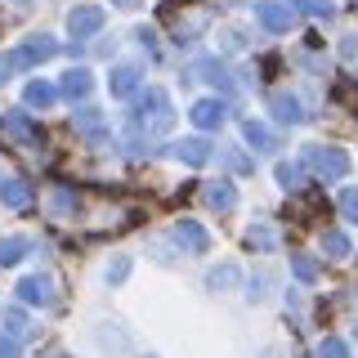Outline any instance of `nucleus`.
<instances>
[{"instance_id": "obj_5", "label": "nucleus", "mask_w": 358, "mask_h": 358, "mask_svg": "<svg viewBox=\"0 0 358 358\" xmlns=\"http://www.w3.org/2000/svg\"><path fill=\"white\" fill-rule=\"evenodd\" d=\"M201 197H206L210 210H233L238 206V188H233L229 179H210V184L201 188Z\"/></svg>"}, {"instance_id": "obj_17", "label": "nucleus", "mask_w": 358, "mask_h": 358, "mask_svg": "<svg viewBox=\"0 0 358 358\" xmlns=\"http://www.w3.org/2000/svg\"><path fill=\"white\" fill-rule=\"evenodd\" d=\"M273 117H278V121H287V126H296L305 112H300V103H296L291 94H273Z\"/></svg>"}, {"instance_id": "obj_22", "label": "nucleus", "mask_w": 358, "mask_h": 358, "mask_svg": "<svg viewBox=\"0 0 358 358\" xmlns=\"http://www.w3.org/2000/svg\"><path fill=\"white\" fill-rule=\"evenodd\" d=\"M336 206L345 210V220H350V224H358V188H345V193L336 197Z\"/></svg>"}, {"instance_id": "obj_32", "label": "nucleus", "mask_w": 358, "mask_h": 358, "mask_svg": "<svg viewBox=\"0 0 358 358\" xmlns=\"http://www.w3.org/2000/svg\"><path fill=\"white\" fill-rule=\"evenodd\" d=\"M117 5H121V9H134V5H139V0H117Z\"/></svg>"}, {"instance_id": "obj_31", "label": "nucleus", "mask_w": 358, "mask_h": 358, "mask_svg": "<svg viewBox=\"0 0 358 358\" xmlns=\"http://www.w3.org/2000/svg\"><path fill=\"white\" fill-rule=\"evenodd\" d=\"M9 67H14V63H9V59H0V81H9Z\"/></svg>"}, {"instance_id": "obj_29", "label": "nucleus", "mask_w": 358, "mask_h": 358, "mask_svg": "<svg viewBox=\"0 0 358 358\" xmlns=\"http://www.w3.org/2000/svg\"><path fill=\"white\" fill-rule=\"evenodd\" d=\"M246 242H255V246H268V242H273V233H268V229H251V238H246Z\"/></svg>"}, {"instance_id": "obj_11", "label": "nucleus", "mask_w": 358, "mask_h": 358, "mask_svg": "<svg viewBox=\"0 0 358 358\" xmlns=\"http://www.w3.org/2000/svg\"><path fill=\"white\" fill-rule=\"evenodd\" d=\"M0 201L14 206V210H22L31 201V184H27V179H0Z\"/></svg>"}, {"instance_id": "obj_13", "label": "nucleus", "mask_w": 358, "mask_h": 358, "mask_svg": "<svg viewBox=\"0 0 358 358\" xmlns=\"http://www.w3.org/2000/svg\"><path fill=\"white\" fill-rule=\"evenodd\" d=\"M260 22L273 31H287L291 27V5H278V0H260Z\"/></svg>"}, {"instance_id": "obj_30", "label": "nucleus", "mask_w": 358, "mask_h": 358, "mask_svg": "<svg viewBox=\"0 0 358 358\" xmlns=\"http://www.w3.org/2000/svg\"><path fill=\"white\" fill-rule=\"evenodd\" d=\"M0 358H18V345L9 336H0Z\"/></svg>"}, {"instance_id": "obj_20", "label": "nucleus", "mask_w": 358, "mask_h": 358, "mask_svg": "<svg viewBox=\"0 0 358 358\" xmlns=\"http://www.w3.org/2000/svg\"><path fill=\"white\" fill-rule=\"evenodd\" d=\"M27 103H31V108H50V103H54V85H50V81H31V85H27Z\"/></svg>"}, {"instance_id": "obj_16", "label": "nucleus", "mask_w": 358, "mask_h": 358, "mask_svg": "<svg viewBox=\"0 0 358 358\" xmlns=\"http://www.w3.org/2000/svg\"><path fill=\"white\" fill-rule=\"evenodd\" d=\"M50 210H54V215H76V210H81V197H76L72 188H54Z\"/></svg>"}, {"instance_id": "obj_25", "label": "nucleus", "mask_w": 358, "mask_h": 358, "mask_svg": "<svg viewBox=\"0 0 358 358\" xmlns=\"http://www.w3.org/2000/svg\"><path fill=\"white\" fill-rule=\"evenodd\" d=\"M126 273H130V260H126V255H117V260L108 264V282H121Z\"/></svg>"}, {"instance_id": "obj_23", "label": "nucleus", "mask_w": 358, "mask_h": 358, "mask_svg": "<svg viewBox=\"0 0 358 358\" xmlns=\"http://www.w3.org/2000/svg\"><path fill=\"white\" fill-rule=\"evenodd\" d=\"M318 358H350V345H345V341H322Z\"/></svg>"}, {"instance_id": "obj_9", "label": "nucleus", "mask_w": 358, "mask_h": 358, "mask_svg": "<svg viewBox=\"0 0 358 358\" xmlns=\"http://www.w3.org/2000/svg\"><path fill=\"white\" fill-rule=\"evenodd\" d=\"M18 296L27 300V305H50V300H54V291H50V278H41V273L22 278V282H18Z\"/></svg>"}, {"instance_id": "obj_18", "label": "nucleus", "mask_w": 358, "mask_h": 358, "mask_svg": "<svg viewBox=\"0 0 358 358\" xmlns=\"http://www.w3.org/2000/svg\"><path fill=\"white\" fill-rule=\"evenodd\" d=\"M27 238H0V264H18L22 255H27Z\"/></svg>"}, {"instance_id": "obj_24", "label": "nucleus", "mask_w": 358, "mask_h": 358, "mask_svg": "<svg viewBox=\"0 0 358 358\" xmlns=\"http://www.w3.org/2000/svg\"><path fill=\"white\" fill-rule=\"evenodd\" d=\"M291 264H296V278H305V282H313V278H318V264H313L309 255H296Z\"/></svg>"}, {"instance_id": "obj_2", "label": "nucleus", "mask_w": 358, "mask_h": 358, "mask_svg": "<svg viewBox=\"0 0 358 358\" xmlns=\"http://www.w3.org/2000/svg\"><path fill=\"white\" fill-rule=\"evenodd\" d=\"M54 50H59V45H54L50 36H36V41H27V45H22V50H14V54H9V63H14V67L45 63V59H54Z\"/></svg>"}, {"instance_id": "obj_19", "label": "nucleus", "mask_w": 358, "mask_h": 358, "mask_svg": "<svg viewBox=\"0 0 358 358\" xmlns=\"http://www.w3.org/2000/svg\"><path fill=\"white\" fill-rule=\"evenodd\" d=\"M27 331H31L27 313H22V309H5V336H9V341H22Z\"/></svg>"}, {"instance_id": "obj_26", "label": "nucleus", "mask_w": 358, "mask_h": 358, "mask_svg": "<svg viewBox=\"0 0 358 358\" xmlns=\"http://www.w3.org/2000/svg\"><path fill=\"white\" fill-rule=\"evenodd\" d=\"M72 121H76L81 130H94V126H99V112H94V108H81V112H72Z\"/></svg>"}, {"instance_id": "obj_27", "label": "nucleus", "mask_w": 358, "mask_h": 358, "mask_svg": "<svg viewBox=\"0 0 358 358\" xmlns=\"http://www.w3.org/2000/svg\"><path fill=\"white\" fill-rule=\"evenodd\" d=\"M278 184H282V188H296V184H300V171L282 162V166H278Z\"/></svg>"}, {"instance_id": "obj_12", "label": "nucleus", "mask_w": 358, "mask_h": 358, "mask_svg": "<svg viewBox=\"0 0 358 358\" xmlns=\"http://www.w3.org/2000/svg\"><path fill=\"white\" fill-rule=\"evenodd\" d=\"M242 139L251 143V148H260V152H268V148H278V134L264 126V121H242Z\"/></svg>"}, {"instance_id": "obj_10", "label": "nucleus", "mask_w": 358, "mask_h": 358, "mask_svg": "<svg viewBox=\"0 0 358 358\" xmlns=\"http://www.w3.org/2000/svg\"><path fill=\"white\" fill-rule=\"evenodd\" d=\"M171 157H175V162H184V166H201L210 157V143L206 139H179L175 148H171Z\"/></svg>"}, {"instance_id": "obj_4", "label": "nucleus", "mask_w": 358, "mask_h": 358, "mask_svg": "<svg viewBox=\"0 0 358 358\" xmlns=\"http://www.w3.org/2000/svg\"><path fill=\"white\" fill-rule=\"evenodd\" d=\"M99 27H103V9H94V5L67 14V31H72V36H94Z\"/></svg>"}, {"instance_id": "obj_15", "label": "nucleus", "mask_w": 358, "mask_h": 358, "mask_svg": "<svg viewBox=\"0 0 358 358\" xmlns=\"http://www.w3.org/2000/svg\"><path fill=\"white\" fill-rule=\"evenodd\" d=\"M197 72L206 76V81L215 85V90H224V94H229V90H233V76L224 72V63H215V59H201V63H197Z\"/></svg>"}, {"instance_id": "obj_7", "label": "nucleus", "mask_w": 358, "mask_h": 358, "mask_svg": "<svg viewBox=\"0 0 358 358\" xmlns=\"http://www.w3.org/2000/svg\"><path fill=\"white\" fill-rule=\"evenodd\" d=\"M175 242H184L188 251H210V233L201 229V224H193V220H179L175 224Z\"/></svg>"}, {"instance_id": "obj_21", "label": "nucleus", "mask_w": 358, "mask_h": 358, "mask_svg": "<svg viewBox=\"0 0 358 358\" xmlns=\"http://www.w3.org/2000/svg\"><path fill=\"white\" fill-rule=\"evenodd\" d=\"M322 246H327L331 260H345V255H350V238H345V233H322Z\"/></svg>"}, {"instance_id": "obj_3", "label": "nucleus", "mask_w": 358, "mask_h": 358, "mask_svg": "<svg viewBox=\"0 0 358 358\" xmlns=\"http://www.w3.org/2000/svg\"><path fill=\"white\" fill-rule=\"evenodd\" d=\"M188 117H193V126H197V130H220L229 112H224L220 99H201V103H193V112H188Z\"/></svg>"}, {"instance_id": "obj_8", "label": "nucleus", "mask_w": 358, "mask_h": 358, "mask_svg": "<svg viewBox=\"0 0 358 358\" xmlns=\"http://www.w3.org/2000/svg\"><path fill=\"white\" fill-rule=\"evenodd\" d=\"M0 130H5L9 139H18V143H31V139H36V126L27 121V112H5V117H0Z\"/></svg>"}, {"instance_id": "obj_28", "label": "nucleus", "mask_w": 358, "mask_h": 358, "mask_svg": "<svg viewBox=\"0 0 358 358\" xmlns=\"http://www.w3.org/2000/svg\"><path fill=\"white\" fill-rule=\"evenodd\" d=\"M233 278H238V268H233V264H220L215 273H210V287H215V282H233Z\"/></svg>"}, {"instance_id": "obj_14", "label": "nucleus", "mask_w": 358, "mask_h": 358, "mask_svg": "<svg viewBox=\"0 0 358 358\" xmlns=\"http://www.w3.org/2000/svg\"><path fill=\"white\" fill-rule=\"evenodd\" d=\"M59 90H63V94H67V99H85V94H90V90H94V76H90V72H85V67H72V72H67V76H63V85H59Z\"/></svg>"}, {"instance_id": "obj_1", "label": "nucleus", "mask_w": 358, "mask_h": 358, "mask_svg": "<svg viewBox=\"0 0 358 358\" xmlns=\"http://www.w3.org/2000/svg\"><path fill=\"white\" fill-rule=\"evenodd\" d=\"M305 166L313 175H322V179H345L350 175V157H345L341 148H318V143L305 148Z\"/></svg>"}, {"instance_id": "obj_6", "label": "nucleus", "mask_w": 358, "mask_h": 358, "mask_svg": "<svg viewBox=\"0 0 358 358\" xmlns=\"http://www.w3.org/2000/svg\"><path fill=\"white\" fill-rule=\"evenodd\" d=\"M139 81H143V72H139V67L121 63V67H112V76H108V90H112L117 99H130L134 90H139Z\"/></svg>"}]
</instances>
